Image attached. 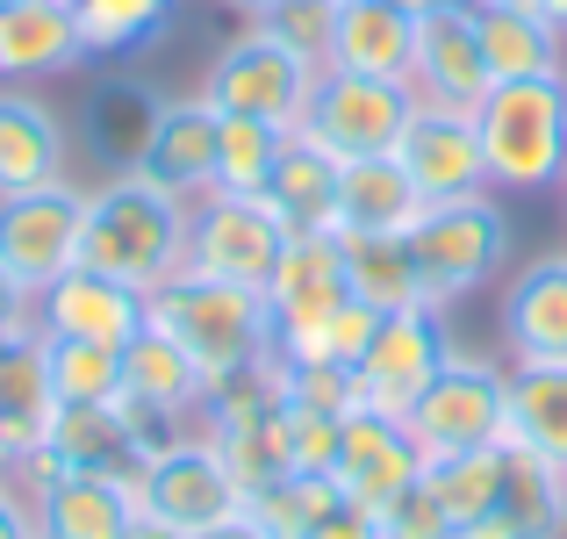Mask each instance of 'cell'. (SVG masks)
<instances>
[{
  "label": "cell",
  "mask_w": 567,
  "mask_h": 539,
  "mask_svg": "<svg viewBox=\"0 0 567 539\" xmlns=\"http://www.w3.org/2000/svg\"><path fill=\"white\" fill-rule=\"evenodd\" d=\"M187 209L181 194L152 187L144 173H109L101 187H86V237L80 266L123 281V288L152 295L187 266Z\"/></svg>",
  "instance_id": "6da1fadb"
},
{
  "label": "cell",
  "mask_w": 567,
  "mask_h": 539,
  "mask_svg": "<svg viewBox=\"0 0 567 539\" xmlns=\"http://www.w3.org/2000/svg\"><path fill=\"white\" fill-rule=\"evenodd\" d=\"M488 194H554L567 180V72L496 80L474 109Z\"/></svg>",
  "instance_id": "7a4b0ae2"
},
{
  "label": "cell",
  "mask_w": 567,
  "mask_h": 539,
  "mask_svg": "<svg viewBox=\"0 0 567 539\" xmlns=\"http://www.w3.org/2000/svg\"><path fill=\"white\" fill-rule=\"evenodd\" d=\"M152 324L166 338H181L187 359L208 382L274 353V309H266V295L237 288V281H208L194 266H181L166 288H152Z\"/></svg>",
  "instance_id": "3957f363"
},
{
  "label": "cell",
  "mask_w": 567,
  "mask_h": 539,
  "mask_svg": "<svg viewBox=\"0 0 567 539\" xmlns=\"http://www.w3.org/2000/svg\"><path fill=\"white\" fill-rule=\"evenodd\" d=\"M416 274H424L431 309H453L467 295H482L488 281L503 274V252H511V216H503L496 194H474V202H439L416 216L410 231Z\"/></svg>",
  "instance_id": "277c9868"
},
{
  "label": "cell",
  "mask_w": 567,
  "mask_h": 539,
  "mask_svg": "<svg viewBox=\"0 0 567 539\" xmlns=\"http://www.w3.org/2000/svg\"><path fill=\"white\" fill-rule=\"evenodd\" d=\"M317 80H323L317 65H302L280 37L245 22V37H230L216 51V65L202 80V101L216 115H251V123H274V130H302Z\"/></svg>",
  "instance_id": "5b68a950"
},
{
  "label": "cell",
  "mask_w": 567,
  "mask_h": 539,
  "mask_svg": "<svg viewBox=\"0 0 567 539\" xmlns=\"http://www.w3.org/2000/svg\"><path fill=\"white\" fill-rule=\"evenodd\" d=\"M402 425H410V439L424 446V460L503 446V439H511V367L474 359V353H453Z\"/></svg>",
  "instance_id": "8992f818"
},
{
  "label": "cell",
  "mask_w": 567,
  "mask_h": 539,
  "mask_svg": "<svg viewBox=\"0 0 567 539\" xmlns=\"http://www.w3.org/2000/svg\"><path fill=\"white\" fill-rule=\"evenodd\" d=\"M137 511L144 518H158V526H173V532H208V526H223V518H237L245 511V482L230 475V460H223V446L208 439L202 425L181 431L173 446H158L152 460L137 468Z\"/></svg>",
  "instance_id": "52a82bcc"
},
{
  "label": "cell",
  "mask_w": 567,
  "mask_h": 539,
  "mask_svg": "<svg viewBox=\"0 0 567 539\" xmlns=\"http://www.w3.org/2000/svg\"><path fill=\"white\" fill-rule=\"evenodd\" d=\"M410 115H416L410 80H360V72H323L295 138H309L317 152H331L338 166H352V159H388V152H395L402 130H410Z\"/></svg>",
  "instance_id": "ba28073f"
},
{
  "label": "cell",
  "mask_w": 567,
  "mask_h": 539,
  "mask_svg": "<svg viewBox=\"0 0 567 539\" xmlns=\"http://www.w3.org/2000/svg\"><path fill=\"white\" fill-rule=\"evenodd\" d=\"M280 252H288V223L259 202V194H216L187 209V266L208 281H237V288H259L274 281Z\"/></svg>",
  "instance_id": "9c48e42d"
},
{
  "label": "cell",
  "mask_w": 567,
  "mask_h": 539,
  "mask_svg": "<svg viewBox=\"0 0 567 539\" xmlns=\"http://www.w3.org/2000/svg\"><path fill=\"white\" fill-rule=\"evenodd\" d=\"M80 237H86V187L51 180L29 194H0V266L29 295H43L51 281L80 266Z\"/></svg>",
  "instance_id": "30bf717a"
},
{
  "label": "cell",
  "mask_w": 567,
  "mask_h": 539,
  "mask_svg": "<svg viewBox=\"0 0 567 539\" xmlns=\"http://www.w3.org/2000/svg\"><path fill=\"white\" fill-rule=\"evenodd\" d=\"M445 359H453V338H445L439 309H395V317H381L374 338H367L360 367H352V396H360V410L410 417L416 396L439 382Z\"/></svg>",
  "instance_id": "8fae6325"
},
{
  "label": "cell",
  "mask_w": 567,
  "mask_h": 539,
  "mask_svg": "<svg viewBox=\"0 0 567 539\" xmlns=\"http://www.w3.org/2000/svg\"><path fill=\"white\" fill-rule=\"evenodd\" d=\"M331 482L346 489L360 511H388L395 497H410L424 482V446L410 439L402 417H381V410H360L352 403L346 425H338V460H331Z\"/></svg>",
  "instance_id": "7c38bea8"
},
{
  "label": "cell",
  "mask_w": 567,
  "mask_h": 539,
  "mask_svg": "<svg viewBox=\"0 0 567 539\" xmlns=\"http://www.w3.org/2000/svg\"><path fill=\"white\" fill-rule=\"evenodd\" d=\"M395 159H402V173L416 180V194H424L431 209L488 194L482 130H474L467 109H431V101H416V115H410V130H402Z\"/></svg>",
  "instance_id": "4fadbf2b"
},
{
  "label": "cell",
  "mask_w": 567,
  "mask_h": 539,
  "mask_svg": "<svg viewBox=\"0 0 567 539\" xmlns=\"http://www.w3.org/2000/svg\"><path fill=\"white\" fill-rule=\"evenodd\" d=\"M144 324H152V295L94 274V266H72L65 281H51V288L37 295V332L43 338H80V346L123 353Z\"/></svg>",
  "instance_id": "5bb4252c"
},
{
  "label": "cell",
  "mask_w": 567,
  "mask_h": 539,
  "mask_svg": "<svg viewBox=\"0 0 567 539\" xmlns=\"http://www.w3.org/2000/svg\"><path fill=\"white\" fill-rule=\"evenodd\" d=\"M488 58L474 37V8H424L416 14V58H410V94L431 109H482L488 101Z\"/></svg>",
  "instance_id": "9a60e30c"
},
{
  "label": "cell",
  "mask_w": 567,
  "mask_h": 539,
  "mask_svg": "<svg viewBox=\"0 0 567 539\" xmlns=\"http://www.w3.org/2000/svg\"><path fill=\"white\" fill-rule=\"evenodd\" d=\"M216 123L223 115L208 109L202 94H181V101H158L152 130H144V152L130 173H144L152 187L181 194V202H202L216 187Z\"/></svg>",
  "instance_id": "2e32d148"
},
{
  "label": "cell",
  "mask_w": 567,
  "mask_h": 539,
  "mask_svg": "<svg viewBox=\"0 0 567 539\" xmlns=\"http://www.w3.org/2000/svg\"><path fill=\"white\" fill-rule=\"evenodd\" d=\"M503 359L511 367H567V252L517 266L503 288Z\"/></svg>",
  "instance_id": "e0dca14e"
},
{
  "label": "cell",
  "mask_w": 567,
  "mask_h": 539,
  "mask_svg": "<svg viewBox=\"0 0 567 539\" xmlns=\"http://www.w3.org/2000/svg\"><path fill=\"white\" fill-rule=\"evenodd\" d=\"M29 511H37V539H130V526H137V489L123 475L58 468L29 497Z\"/></svg>",
  "instance_id": "ac0fdd59"
},
{
  "label": "cell",
  "mask_w": 567,
  "mask_h": 539,
  "mask_svg": "<svg viewBox=\"0 0 567 539\" xmlns=\"http://www.w3.org/2000/svg\"><path fill=\"white\" fill-rule=\"evenodd\" d=\"M58 417V388H51V353H43V332H8L0 338V468L8 460L43 454Z\"/></svg>",
  "instance_id": "d6986e66"
},
{
  "label": "cell",
  "mask_w": 567,
  "mask_h": 539,
  "mask_svg": "<svg viewBox=\"0 0 567 539\" xmlns=\"http://www.w3.org/2000/svg\"><path fill=\"white\" fill-rule=\"evenodd\" d=\"M72 65H86L72 0H0V87L58 80Z\"/></svg>",
  "instance_id": "ffe728a7"
},
{
  "label": "cell",
  "mask_w": 567,
  "mask_h": 539,
  "mask_svg": "<svg viewBox=\"0 0 567 539\" xmlns=\"http://www.w3.org/2000/svg\"><path fill=\"white\" fill-rule=\"evenodd\" d=\"M346 237L338 231H309V237H288L274 281H266V309H274V338L302 332V324L331 317L346 303Z\"/></svg>",
  "instance_id": "44dd1931"
},
{
  "label": "cell",
  "mask_w": 567,
  "mask_h": 539,
  "mask_svg": "<svg viewBox=\"0 0 567 539\" xmlns=\"http://www.w3.org/2000/svg\"><path fill=\"white\" fill-rule=\"evenodd\" d=\"M65 159H72L65 115L29 87H0V194H29V187L65 180Z\"/></svg>",
  "instance_id": "7402d4cb"
},
{
  "label": "cell",
  "mask_w": 567,
  "mask_h": 539,
  "mask_svg": "<svg viewBox=\"0 0 567 539\" xmlns=\"http://www.w3.org/2000/svg\"><path fill=\"white\" fill-rule=\"evenodd\" d=\"M410 58H416V8H402V0H338L331 72L410 80Z\"/></svg>",
  "instance_id": "603a6c76"
},
{
  "label": "cell",
  "mask_w": 567,
  "mask_h": 539,
  "mask_svg": "<svg viewBox=\"0 0 567 539\" xmlns=\"http://www.w3.org/2000/svg\"><path fill=\"white\" fill-rule=\"evenodd\" d=\"M424 194L402 173V159H352L338 166V237H410L424 216Z\"/></svg>",
  "instance_id": "cb8c5ba5"
},
{
  "label": "cell",
  "mask_w": 567,
  "mask_h": 539,
  "mask_svg": "<svg viewBox=\"0 0 567 539\" xmlns=\"http://www.w3.org/2000/svg\"><path fill=\"white\" fill-rule=\"evenodd\" d=\"M202 396H208V374L194 367L187 346L166 338L158 324H144L123 346V403L158 410V417H173V425H202Z\"/></svg>",
  "instance_id": "d4e9b609"
},
{
  "label": "cell",
  "mask_w": 567,
  "mask_h": 539,
  "mask_svg": "<svg viewBox=\"0 0 567 539\" xmlns=\"http://www.w3.org/2000/svg\"><path fill=\"white\" fill-rule=\"evenodd\" d=\"M474 37H482L488 80H539L567 72V37L532 0H474Z\"/></svg>",
  "instance_id": "484cf974"
},
{
  "label": "cell",
  "mask_w": 567,
  "mask_h": 539,
  "mask_svg": "<svg viewBox=\"0 0 567 539\" xmlns=\"http://www.w3.org/2000/svg\"><path fill=\"white\" fill-rule=\"evenodd\" d=\"M43 446H51L58 468H94V475H123V482H137L144 468V439L130 431L123 403H58Z\"/></svg>",
  "instance_id": "4316f807"
},
{
  "label": "cell",
  "mask_w": 567,
  "mask_h": 539,
  "mask_svg": "<svg viewBox=\"0 0 567 539\" xmlns=\"http://www.w3.org/2000/svg\"><path fill=\"white\" fill-rule=\"evenodd\" d=\"M445 539H567V475L539 468L532 454H517L496 511H482L474 526H460Z\"/></svg>",
  "instance_id": "83f0119b"
},
{
  "label": "cell",
  "mask_w": 567,
  "mask_h": 539,
  "mask_svg": "<svg viewBox=\"0 0 567 539\" xmlns=\"http://www.w3.org/2000/svg\"><path fill=\"white\" fill-rule=\"evenodd\" d=\"M259 202L288 223V237L338 231V159L317 152L309 138H288V152H280V166H274Z\"/></svg>",
  "instance_id": "f1b7e54d"
},
{
  "label": "cell",
  "mask_w": 567,
  "mask_h": 539,
  "mask_svg": "<svg viewBox=\"0 0 567 539\" xmlns=\"http://www.w3.org/2000/svg\"><path fill=\"white\" fill-rule=\"evenodd\" d=\"M511 446L567 475V367H511Z\"/></svg>",
  "instance_id": "f546056e"
},
{
  "label": "cell",
  "mask_w": 567,
  "mask_h": 539,
  "mask_svg": "<svg viewBox=\"0 0 567 539\" xmlns=\"http://www.w3.org/2000/svg\"><path fill=\"white\" fill-rule=\"evenodd\" d=\"M511 468H517V446H511V439H503V446H482V454L424 460V489H431V504H439L445 532H460V526H474L482 511H496Z\"/></svg>",
  "instance_id": "4dcf8cb0"
},
{
  "label": "cell",
  "mask_w": 567,
  "mask_h": 539,
  "mask_svg": "<svg viewBox=\"0 0 567 539\" xmlns=\"http://www.w3.org/2000/svg\"><path fill=\"white\" fill-rule=\"evenodd\" d=\"M346 288H352V303H367L374 317L431 309L410 237H346Z\"/></svg>",
  "instance_id": "1f68e13d"
},
{
  "label": "cell",
  "mask_w": 567,
  "mask_h": 539,
  "mask_svg": "<svg viewBox=\"0 0 567 539\" xmlns=\"http://www.w3.org/2000/svg\"><path fill=\"white\" fill-rule=\"evenodd\" d=\"M295 130L251 123V115H223L216 123V194H266L280 152H288Z\"/></svg>",
  "instance_id": "d6a6232c"
},
{
  "label": "cell",
  "mask_w": 567,
  "mask_h": 539,
  "mask_svg": "<svg viewBox=\"0 0 567 539\" xmlns=\"http://www.w3.org/2000/svg\"><path fill=\"white\" fill-rule=\"evenodd\" d=\"M86 58H130L173 22V0H72Z\"/></svg>",
  "instance_id": "836d02e7"
},
{
  "label": "cell",
  "mask_w": 567,
  "mask_h": 539,
  "mask_svg": "<svg viewBox=\"0 0 567 539\" xmlns=\"http://www.w3.org/2000/svg\"><path fill=\"white\" fill-rule=\"evenodd\" d=\"M374 309L367 303H338L331 317H317V324H302V332H288V338H274V353L280 359H309V367H360V353H367V338H374Z\"/></svg>",
  "instance_id": "e575fe53"
},
{
  "label": "cell",
  "mask_w": 567,
  "mask_h": 539,
  "mask_svg": "<svg viewBox=\"0 0 567 539\" xmlns=\"http://www.w3.org/2000/svg\"><path fill=\"white\" fill-rule=\"evenodd\" d=\"M152 115H158V101L144 94V87H101L94 109H86V138H94V152L109 159L115 173H130V166H137V152H144Z\"/></svg>",
  "instance_id": "d590c367"
},
{
  "label": "cell",
  "mask_w": 567,
  "mask_h": 539,
  "mask_svg": "<svg viewBox=\"0 0 567 539\" xmlns=\"http://www.w3.org/2000/svg\"><path fill=\"white\" fill-rule=\"evenodd\" d=\"M43 353H51L58 403H123V353L80 346V338H43Z\"/></svg>",
  "instance_id": "8d00e7d4"
},
{
  "label": "cell",
  "mask_w": 567,
  "mask_h": 539,
  "mask_svg": "<svg viewBox=\"0 0 567 539\" xmlns=\"http://www.w3.org/2000/svg\"><path fill=\"white\" fill-rule=\"evenodd\" d=\"M331 22H338V0H280L274 14H259L266 37H280L302 65L331 72Z\"/></svg>",
  "instance_id": "74e56055"
},
{
  "label": "cell",
  "mask_w": 567,
  "mask_h": 539,
  "mask_svg": "<svg viewBox=\"0 0 567 539\" xmlns=\"http://www.w3.org/2000/svg\"><path fill=\"white\" fill-rule=\"evenodd\" d=\"M280 403H295V410H317V417H346L360 396H352V374H346V367L280 359Z\"/></svg>",
  "instance_id": "f35d334b"
},
{
  "label": "cell",
  "mask_w": 567,
  "mask_h": 539,
  "mask_svg": "<svg viewBox=\"0 0 567 539\" xmlns=\"http://www.w3.org/2000/svg\"><path fill=\"white\" fill-rule=\"evenodd\" d=\"M280 425H288V475H295V482H309V475H331V460H338V425H346V417H317V410H295V403H280Z\"/></svg>",
  "instance_id": "ab89813d"
},
{
  "label": "cell",
  "mask_w": 567,
  "mask_h": 539,
  "mask_svg": "<svg viewBox=\"0 0 567 539\" xmlns=\"http://www.w3.org/2000/svg\"><path fill=\"white\" fill-rule=\"evenodd\" d=\"M374 526H381V539H445V518H439V504H431V489H424V482H416L410 497L388 504Z\"/></svg>",
  "instance_id": "60d3db41"
},
{
  "label": "cell",
  "mask_w": 567,
  "mask_h": 539,
  "mask_svg": "<svg viewBox=\"0 0 567 539\" xmlns=\"http://www.w3.org/2000/svg\"><path fill=\"white\" fill-rule=\"evenodd\" d=\"M29 324H37V295H29L8 266H0V338H8V332H29Z\"/></svg>",
  "instance_id": "b9f144b4"
},
{
  "label": "cell",
  "mask_w": 567,
  "mask_h": 539,
  "mask_svg": "<svg viewBox=\"0 0 567 539\" xmlns=\"http://www.w3.org/2000/svg\"><path fill=\"white\" fill-rule=\"evenodd\" d=\"M0 539H37V511H29V497H14L8 482H0Z\"/></svg>",
  "instance_id": "7bdbcfd3"
},
{
  "label": "cell",
  "mask_w": 567,
  "mask_h": 539,
  "mask_svg": "<svg viewBox=\"0 0 567 539\" xmlns=\"http://www.w3.org/2000/svg\"><path fill=\"white\" fill-rule=\"evenodd\" d=\"M194 539H274V532H266L251 511H237V518H223V526H208V532H194Z\"/></svg>",
  "instance_id": "ee69618b"
},
{
  "label": "cell",
  "mask_w": 567,
  "mask_h": 539,
  "mask_svg": "<svg viewBox=\"0 0 567 539\" xmlns=\"http://www.w3.org/2000/svg\"><path fill=\"white\" fill-rule=\"evenodd\" d=\"M130 539H187V532H173V526H158V518H144V511H137V526H130Z\"/></svg>",
  "instance_id": "f6af8a7d"
},
{
  "label": "cell",
  "mask_w": 567,
  "mask_h": 539,
  "mask_svg": "<svg viewBox=\"0 0 567 539\" xmlns=\"http://www.w3.org/2000/svg\"><path fill=\"white\" fill-rule=\"evenodd\" d=\"M223 8H237V14H245V22H259V14H274L280 0H223Z\"/></svg>",
  "instance_id": "bcb514c9"
},
{
  "label": "cell",
  "mask_w": 567,
  "mask_h": 539,
  "mask_svg": "<svg viewBox=\"0 0 567 539\" xmlns=\"http://www.w3.org/2000/svg\"><path fill=\"white\" fill-rule=\"evenodd\" d=\"M532 8H539V14H546V22H554V29H560V37H567V0H532Z\"/></svg>",
  "instance_id": "7dc6e473"
},
{
  "label": "cell",
  "mask_w": 567,
  "mask_h": 539,
  "mask_svg": "<svg viewBox=\"0 0 567 539\" xmlns=\"http://www.w3.org/2000/svg\"><path fill=\"white\" fill-rule=\"evenodd\" d=\"M402 8H416V14H424V8H474V0H402Z\"/></svg>",
  "instance_id": "c3c4849f"
},
{
  "label": "cell",
  "mask_w": 567,
  "mask_h": 539,
  "mask_svg": "<svg viewBox=\"0 0 567 539\" xmlns=\"http://www.w3.org/2000/svg\"><path fill=\"white\" fill-rule=\"evenodd\" d=\"M560 194H567V180H560Z\"/></svg>",
  "instance_id": "681fc988"
}]
</instances>
